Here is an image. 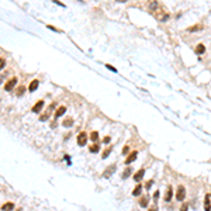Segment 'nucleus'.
Masks as SVG:
<instances>
[{
    "mask_svg": "<svg viewBox=\"0 0 211 211\" xmlns=\"http://www.w3.org/2000/svg\"><path fill=\"white\" fill-rule=\"evenodd\" d=\"M184 197H186V189H184V186H179L177 187V193H176V200L177 201H183L184 200Z\"/></svg>",
    "mask_w": 211,
    "mask_h": 211,
    "instance_id": "nucleus-1",
    "label": "nucleus"
},
{
    "mask_svg": "<svg viewBox=\"0 0 211 211\" xmlns=\"http://www.w3.org/2000/svg\"><path fill=\"white\" fill-rule=\"evenodd\" d=\"M78 144L79 146H85L86 144H87V134L86 132H80L78 135Z\"/></svg>",
    "mask_w": 211,
    "mask_h": 211,
    "instance_id": "nucleus-2",
    "label": "nucleus"
},
{
    "mask_svg": "<svg viewBox=\"0 0 211 211\" xmlns=\"http://www.w3.org/2000/svg\"><path fill=\"white\" fill-rule=\"evenodd\" d=\"M16 83H17V78H11L10 80L6 82V85H4V90L10 92V90H11V89L16 86Z\"/></svg>",
    "mask_w": 211,
    "mask_h": 211,
    "instance_id": "nucleus-3",
    "label": "nucleus"
},
{
    "mask_svg": "<svg viewBox=\"0 0 211 211\" xmlns=\"http://www.w3.org/2000/svg\"><path fill=\"white\" fill-rule=\"evenodd\" d=\"M44 107V100H40V101L35 103V106L33 107V113H40Z\"/></svg>",
    "mask_w": 211,
    "mask_h": 211,
    "instance_id": "nucleus-4",
    "label": "nucleus"
},
{
    "mask_svg": "<svg viewBox=\"0 0 211 211\" xmlns=\"http://www.w3.org/2000/svg\"><path fill=\"white\" fill-rule=\"evenodd\" d=\"M137 156H138V152H137V151H134L132 154H130V156L125 159V163H127V165H131V163H132V162L137 159Z\"/></svg>",
    "mask_w": 211,
    "mask_h": 211,
    "instance_id": "nucleus-5",
    "label": "nucleus"
},
{
    "mask_svg": "<svg viewBox=\"0 0 211 211\" xmlns=\"http://www.w3.org/2000/svg\"><path fill=\"white\" fill-rule=\"evenodd\" d=\"M210 196H211V194H206V197H204V210H206V211H211Z\"/></svg>",
    "mask_w": 211,
    "mask_h": 211,
    "instance_id": "nucleus-6",
    "label": "nucleus"
},
{
    "mask_svg": "<svg viewBox=\"0 0 211 211\" xmlns=\"http://www.w3.org/2000/svg\"><path fill=\"white\" fill-rule=\"evenodd\" d=\"M144 175H145V170H144V169H139V170H138L137 173L134 175V180H135V182H139L141 179L144 177Z\"/></svg>",
    "mask_w": 211,
    "mask_h": 211,
    "instance_id": "nucleus-7",
    "label": "nucleus"
},
{
    "mask_svg": "<svg viewBox=\"0 0 211 211\" xmlns=\"http://www.w3.org/2000/svg\"><path fill=\"white\" fill-rule=\"evenodd\" d=\"M38 86H40V82H38V80H33L30 83V86H28V90L30 92H35L38 89Z\"/></svg>",
    "mask_w": 211,
    "mask_h": 211,
    "instance_id": "nucleus-8",
    "label": "nucleus"
},
{
    "mask_svg": "<svg viewBox=\"0 0 211 211\" xmlns=\"http://www.w3.org/2000/svg\"><path fill=\"white\" fill-rule=\"evenodd\" d=\"M65 113H66V107H65V106H61L59 108L56 110V113H55V118H58V117L63 116Z\"/></svg>",
    "mask_w": 211,
    "mask_h": 211,
    "instance_id": "nucleus-9",
    "label": "nucleus"
},
{
    "mask_svg": "<svg viewBox=\"0 0 211 211\" xmlns=\"http://www.w3.org/2000/svg\"><path fill=\"white\" fill-rule=\"evenodd\" d=\"M172 196H173V193H172V186H168V193H166V196H165V201H166V203L170 201V200H172Z\"/></svg>",
    "mask_w": 211,
    "mask_h": 211,
    "instance_id": "nucleus-10",
    "label": "nucleus"
},
{
    "mask_svg": "<svg viewBox=\"0 0 211 211\" xmlns=\"http://www.w3.org/2000/svg\"><path fill=\"white\" fill-rule=\"evenodd\" d=\"M148 201H149V197H148V196L141 197V200H139V206H141V207H148Z\"/></svg>",
    "mask_w": 211,
    "mask_h": 211,
    "instance_id": "nucleus-11",
    "label": "nucleus"
},
{
    "mask_svg": "<svg viewBox=\"0 0 211 211\" xmlns=\"http://www.w3.org/2000/svg\"><path fill=\"white\" fill-rule=\"evenodd\" d=\"M206 52V47L203 45V44H199V45L196 47V54L197 55H201V54H204Z\"/></svg>",
    "mask_w": 211,
    "mask_h": 211,
    "instance_id": "nucleus-12",
    "label": "nucleus"
},
{
    "mask_svg": "<svg viewBox=\"0 0 211 211\" xmlns=\"http://www.w3.org/2000/svg\"><path fill=\"white\" fill-rule=\"evenodd\" d=\"M89 151H90L92 154H97V152L100 151V145H99V144H93V145H90V146H89Z\"/></svg>",
    "mask_w": 211,
    "mask_h": 211,
    "instance_id": "nucleus-13",
    "label": "nucleus"
},
{
    "mask_svg": "<svg viewBox=\"0 0 211 211\" xmlns=\"http://www.w3.org/2000/svg\"><path fill=\"white\" fill-rule=\"evenodd\" d=\"M62 125H63L65 128H71V127L73 125V118H66L63 123H62Z\"/></svg>",
    "mask_w": 211,
    "mask_h": 211,
    "instance_id": "nucleus-14",
    "label": "nucleus"
},
{
    "mask_svg": "<svg viewBox=\"0 0 211 211\" xmlns=\"http://www.w3.org/2000/svg\"><path fill=\"white\" fill-rule=\"evenodd\" d=\"M13 208H14V204L13 203H6V204H3V207H2L3 211H11Z\"/></svg>",
    "mask_w": 211,
    "mask_h": 211,
    "instance_id": "nucleus-15",
    "label": "nucleus"
},
{
    "mask_svg": "<svg viewBox=\"0 0 211 211\" xmlns=\"http://www.w3.org/2000/svg\"><path fill=\"white\" fill-rule=\"evenodd\" d=\"M90 139L93 141V142H97V141H99V132H97V131H92Z\"/></svg>",
    "mask_w": 211,
    "mask_h": 211,
    "instance_id": "nucleus-16",
    "label": "nucleus"
},
{
    "mask_svg": "<svg viewBox=\"0 0 211 211\" xmlns=\"http://www.w3.org/2000/svg\"><path fill=\"white\" fill-rule=\"evenodd\" d=\"M201 30H203V25H201V24H200V25L197 24V25L189 27V31H190V33H194V31H201Z\"/></svg>",
    "mask_w": 211,
    "mask_h": 211,
    "instance_id": "nucleus-17",
    "label": "nucleus"
},
{
    "mask_svg": "<svg viewBox=\"0 0 211 211\" xmlns=\"http://www.w3.org/2000/svg\"><path fill=\"white\" fill-rule=\"evenodd\" d=\"M141 191H142V186H141V184H137V187L134 189V191H132V196H139Z\"/></svg>",
    "mask_w": 211,
    "mask_h": 211,
    "instance_id": "nucleus-18",
    "label": "nucleus"
},
{
    "mask_svg": "<svg viewBox=\"0 0 211 211\" xmlns=\"http://www.w3.org/2000/svg\"><path fill=\"white\" fill-rule=\"evenodd\" d=\"M131 173H132V169H131V168H127L125 170H124V173H123V179H127Z\"/></svg>",
    "mask_w": 211,
    "mask_h": 211,
    "instance_id": "nucleus-19",
    "label": "nucleus"
},
{
    "mask_svg": "<svg viewBox=\"0 0 211 211\" xmlns=\"http://www.w3.org/2000/svg\"><path fill=\"white\" fill-rule=\"evenodd\" d=\"M110 154H111V146L107 148V149H104V152H103V155H101V158H103V159H106Z\"/></svg>",
    "mask_w": 211,
    "mask_h": 211,
    "instance_id": "nucleus-20",
    "label": "nucleus"
},
{
    "mask_svg": "<svg viewBox=\"0 0 211 211\" xmlns=\"http://www.w3.org/2000/svg\"><path fill=\"white\" fill-rule=\"evenodd\" d=\"M114 170H116V166H114V165H113V166H111V168H108V169H107V170L104 172V173H106L104 176H108V175H111V172H114Z\"/></svg>",
    "mask_w": 211,
    "mask_h": 211,
    "instance_id": "nucleus-21",
    "label": "nucleus"
},
{
    "mask_svg": "<svg viewBox=\"0 0 211 211\" xmlns=\"http://www.w3.org/2000/svg\"><path fill=\"white\" fill-rule=\"evenodd\" d=\"M106 68H107V69H110V71H111V72H114V73H117V69L114 68V66H111V65H110V63H107V65H106Z\"/></svg>",
    "mask_w": 211,
    "mask_h": 211,
    "instance_id": "nucleus-22",
    "label": "nucleus"
},
{
    "mask_svg": "<svg viewBox=\"0 0 211 211\" xmlns=\"http://www.w3.org/2000/svg\"><path fill=\"white\" fill-rule=\"evenodd\" d=\"M4 66H6V59H3V58H2V59H0V71H2Z\"/></svg>",
    "mask_w": 211,
    "mask_h": 211,
    "instance_id": "nucleus-23",
    "label": "nucleus"
},
{
    "mask_svg": "<svg viewBox=\"0 0 211 211\" xmlns=\"http://www.w3.org/2000/svg\"><path fill=\"white\" fill-rule=\"evenodd\" d=\"M24 90H25V89H24L23 86H20V89H18V90H17V96H21L23 93H24Z\"/></svg>",
    "mask_w": 211,
    "mask_h": 211,
    "instance_id": "nucleus-24",
    "label": "nucleus"
},
{
    "mask_svg": "<svg viewBox=\"0 0 211 211\" xmlns=\"http://www.w3.org/2000/svg\"><path fill=\"white\" fill-rule=\"evenodd\" d=\"M158 197H159V191L156 190V191H155V194H154V201H155V204H156V200H158Z\"/></svg>",
    "mask_w": 211,
    "mask_h": 211,
    "instance_id": "nucleus-25",
    "label": "nucleus"
},
{
    "mask_svg": "<svg viewBox=\"0 0 211 211\" xmlns=\"http://www.w3.org/2000/svg\"><path fill=\"white\" fill-rule=\"evenodd\" d=\"M54 3H55V4H58V6H61V7H65V4H63V3H61L59 0H54Z\"/></svg>",
    "mask_w": 211,
    "mask_h": 211,
    "instance_id": "nucleus-26",
    "label": "nucleus"
},
{
    "mask_svg": "<svg viewBox=\"0 0 211 211\" xmlns=\"http://www.w3.org/2000/svg\"><path fill=\"white\" fill-rule=\"evenodd\" d=\"M47 27H48V28H49V30H54V31H56V33H61V31L58 30V28H55L54 25H47Z\"/></svg>",
    "mask_w": 211,
    "mask_h": 211,
    "instance_id": "nucleus-27",
    "label": "nucleus"
},
{
    "mask_svg": "<svg viewBox=\"0 0 211 211\" xmlns=\"http://www.w3.org/2000/svg\"><path fill=\"white\" fill-rule=\"evenodd\" d=\"M128 152H130V148H128V146H124V149H123V154L125 155V154H128Z\"/></svg>",
    "mask_w": 211,
    "mask_h": 211,
    "instance_id": "nucleus-28",
    "label": "nucleus"
},
{
    "mask_svg": "<svg viewBox=\"0 0 211 211\" xmlns=\"http://www.w3.org/2000/svg\"><path fill=\"white\" fill-rule=\"evenodd\" d=\"M187 208H189V206H187V204H183V206H182V210H180V211H187Z\"/></svg>",
    "mask_w": 211,
    "mask_h": 211,
    "instance_id": "nucleus-29",
    "label": "nucleus"
},
{
    "mask_svg": "<svg viewBox=\"0 0 211 211\" xmlns=\"http://www.w3.org/2000/svg\"><path fill=\"white\" fill-rule=\"evenodd\" d=\"M152 184H154V180H149V182L146 183V189H151V186H152Z\"/></svg>",
    "mask_w": 211,
    "mask_h": 211,
    "instance_id": "nucleus-30",
    "label": "nucleus"
},
{
    "mask_svg": "<svg viewBox=\"0 0 211 211\" xmlns=\"http://www.w3.org/2000/svg\"><path fill=\"white\" fill-rule=\"evenodd\" d=\"M148 211H158V206L155 204V206H154V207H151V208L148 210Z\"/></svg>",
    "mask_w": 211,
    "mask_h": 211,
    "instance_id": "nucleus-31",
    "label": "nucleus"
},
{
    "mask_svg": "<svg viewBox=\"0 0 211 211\" xmlns=\"http://www.w3.org/2000/svg\"><path fill=\"white\" fill-rule=\"evenodd\" d=\"M110 139H111L110 137H106L104 139H103V142H104V144H108V142H110Z\"/></svg>",
    "mask_w": 211,
    "mask_h": 211,
    "instance_id": "nucleus-32",
    "label": "nucleus"
},
{
    "mask_svg": "<svg viewBox=\"0 0 211 211\" xmlns=\"http://www.w3.org/2000/svg\"><path fill=\"white\" fill-rule=\"evenodd\" d=\"M117 2H123L124 3V2H127V0H117Z\"/></svg>",
    "mask_w": 211,
    "mask_h": 211,
    "instance_id": "nucleus-33",
    "label": "nucleus"
}]
</instances>
